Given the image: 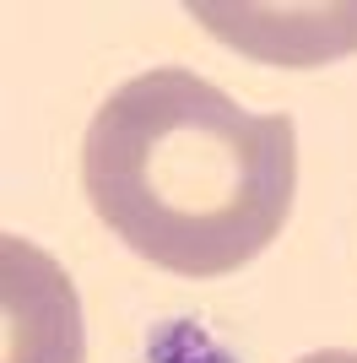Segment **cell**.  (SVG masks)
I'll use <instances>...</instances> for the list:
<instances>
[{
    "instance_id": "cell-1",
    "label": "cell",
    "mask_w": 357,
    "mask_h": 363,
    "mask_svg": "<svg viewBox=\"0 0 357 363\" xmlns=\"http://www.w3.org/2000/svg\"><path fill=\"white\" fill-rule=\"evenodd\" d=\"M81 190L125 250L190 282L249 266L298 196V130L217 82L157 65L103 98L81 141Z\"/></svg>"
},
{
    "instance_id": "cell-2",
    "label": "cell",
    "mask_w": 357,
    "mask_h": 363,
    "mask_svg": "<svg viewBox=\"0 0 357 363\" xmlns=\"http://www.w3.org/2000/svg\"><path fill=\"white\" fill-rule=\"evenodd\" d=\"M6 363H81L76 293L49 255L6 233Z\"/></svg>"
},
{
    "instance_id": "cell-3",
    "label": "cell",
    "mask_w": 357,
    "mask_h": 363,
    "mask_svg": "<svg viewBox=\"0 0 357 363\" xmlns=\"http://www.w3.org/2000/svg\"><path fill=\"white\" fill-rule=\"evenodd\" d=\"M298 363H357L352 347H325V352H309V358H298Z\"/></svg>"
}]
</instances>
